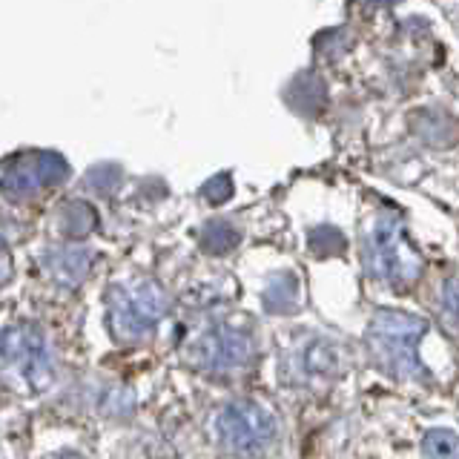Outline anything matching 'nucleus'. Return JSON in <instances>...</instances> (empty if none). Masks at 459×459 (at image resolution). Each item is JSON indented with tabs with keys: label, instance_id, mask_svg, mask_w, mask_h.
<instances>
[{
	"label": "nucleus",
	"instance_id": "1",
	"mask_svg": "<svg viewBox=\"0 0 459 459\" xmlns=\"http://www.w3.org/2000/svg\"><path fill=\"white\" fill-rule=\"evenodd\" d=\"M167 313V293L152 279L115 284L109 290V325L115 336L135 342L152 333Z\"/></svg>",
	"mask_w": 459,
	"mask_h": 459
},
{
	"label": "nucleus",
	"instance_id": "2",
	"mask_svg": "<svg viewBox=\"0 0 459 459\" xmlns=\"http://www.w3.org/2000/svg\"><path fill=\"white\" fill-rule=\"evenodd\" d=\"M0 359L32 391H43L52 379V351L38 325L21 322L0 330Z\"/></svg>",
	"mask_w": 459,
	"mask_h": 459
},
{
	"label": "nucleus",
	"instance_id": "3",
	"mask_svg": "<svg viewBox=\"0 0 459 459\" xmlns=\"http://www.w3.org/2000/svg\"><path fill=\"white\" fill-rule=\"evenodd\" d=\"M425 333V322L405 313H379L370 325V348L377 351L379 362L399 377H411L420 370L416 342Z\"/></svg>",
	"mask_w": 459,
	"mask_h": 459
},
{
	"label": "nucleus",
	"instance_id": "4",
	"mask_svg": "<svg viewBox=\"0 0 459 459\" xmlns=\"http://www.w3.org/2000/svg\"><path fill=\"white\" fill-rule=\"evenodd\" d=\"M219 437L233 454L258 456L276 439V420L273 413L250 399L230 402L219 416Z\"/></svg>",
	"mask_w": 459,
	"mask_h": 459
},
{
	"label": "nucleus",
	"instance_id": "5",
	"mask_svg": "<svg viewBox=\"0 0 459 459\" xmlns=\"http://www.w3.org/2000/svg\"><path fill=\"white\" fill-rule=\"evenodd\" d=\"M69 176L66 161L57 152H26L18 155L0 176V190L12 201H23L61 184Z\"/></svg>",
	"mask_w": 459,
	"mask_h": 459
},
{
	"label": "nucleus",
	"instance_id": "6",
	"mask_svg": "<svg viewBox=\"0 0 459 459\" xmlns=\"http://www.w3.org/2000/svg\"><path fill=\"white\" fill-rule=\"evenodd\" d=\"M370 255H373V267H377V276H382L387 281H396V284L416 279V270H420L416 255L408 250V244H402L396 221L382 219L377 227H373Z\"/></svg>",
	"mask_w": 459,
	"mask_h": 459
},
{
	"label": "nucleus",
	"instance_id": "7",
	"mask_svg": "<svg viewBox=\"0 0 459 459\" xmlns=\"http://www.w3.org/2000/svg\"><path fill=\"white\" fill-rule=\"evenodd\" d=\"M253 353V344L250 339L238 333L233 327H212L207 330L204 336H198L195 348H193V359L201 368H215V370H224V368H238L250 359Z\"/></svg>",
	"mask_w": 459,
	"mask_h": 459
},
{
	"label": "nucleus",
	"instance_id": "8",
	"mask_svg": "<svg viewBox=\"0 0 459 459\" xmlns=\"http://www.w3.org/2000/svg\"><path fill=\"white\" fill-rule=\"evenodd\" d=\"M43 267L55 281L72 287L86 279V273L92 267V253L86 247H55L43 255Z\"/></svg>",
	"mask_w": 459,
	"mask_h": 459
},
{
	"label": "nucleus",
	"instance_id": "9",
	"mask_svg": "<svg viewBox=\"0 0 459 459\" xmlns=\"http://www.w3.org/2000/svg\"><path fill=\"white\" fill-rule=\"evenodd\" d=\"M95 224H98V215L90 204H83V201H69V204L57 212V227H61V233L69 238L86 236Z\"/></svg>",
	"mask_w": 459,
	"mask_h": 459
},
{
	"label": "nucleus",
	"instance_id": "10",
	"mask_svg": "<svg viewBox=\"0 0 459 459\" xmlns=\"http://www.w3.org/2000/svg\"><path fill=\"white\" fill-rule=\"evenodd\" d=\"M425 459H459V437L451 430H430L422 442Z\"/></svg>",
	"mask_w": 459,
	"mask_h": 459
},
{
	"label": "nucleus",
	"instance_id": "11",
	"mask_svg": "<svg viewBox=\"0 0 459 459\" xmlns=\"http://www.w3.org/2000/svg\"><path fill=\"white\" fill-rule=\"evenodd\" d=\"M238 244V233L230 224H207V230L201 233V247L207 253H227Z\"/></svg>",
	"mask_w": 459,
	"mask_h": 459
},
{
	"label": "nucleus",
	"instance_id": "12",
	"mask_svg": "<svg viewBox=\"0 0 459 459\" xmlns=\"http://www.w3.org/2000/svg\"><path fill=\"white\" fill-rule=\"evenodd\" d=\"M339 365V353L330 348V344L319 342V344H313V348L307 351V368L316 370V373H330Z\"/></svg>",
	"mask_w": 459,
	"mask_h": 459
},
{
	"label": "nucleus",
	"instance_id": "13",
	"mask_svg": "<svg viewBox=\"0 0 459 459\" xmlns=\"http://www.w3.org/2000/svg\"><path fill=\"white\" fill-rule=\"evenodd\" d=\"M442 301H445V310H448L454 319L459 322V276L451 279V281H445Z\"/></svg>",
	"mask_w": 459,
	"mask_h": 459
},
{
	"label": "nucleus",
	"instance_id": "14",
	"mask_svg": "<svg viewBox=\"0 0 459 459\" xmlns=\"http://www.w3.org/2000/svg\"><path fill=\"white\" fill-rule=\"evenodd\" d=\"M230 193H233V184H230L227 176H219V178H212L207 186H204V195L212 198V201H224L230 198Z\"/></svg>",
	"mask_w": 459,
	"mask_h": 459
},
{
	"label": "nucleus",
	"instance_id": "15",
	"mask_svg": "<svg viewBox=\"0 0 459 459\" xmlns=\"http://www.w3.org/2000/svg\"><path fill=\"white\" fill-rule=\"evenodd\" d=\"M12 276V258H9V250H6V244L0 241V284H6Z\"/></svg>",
	"mask_w": 459,
	"mask_h": 459
},
{
	"label": "nucleus",
	"instance_id": "16",
	"mask_svg": "<svg viewBox=\"0 0 459 459\" xmlns=\"http://www.w3.org/2000/svg\"><path fill=\"white\" fill-rule=\"evenodd\" d=\"M55 459H83V456H78V454H61V456H55Z\"/></svg>",
	"mask_w": 459,
	"mask_h": 459
}]
</instances>
